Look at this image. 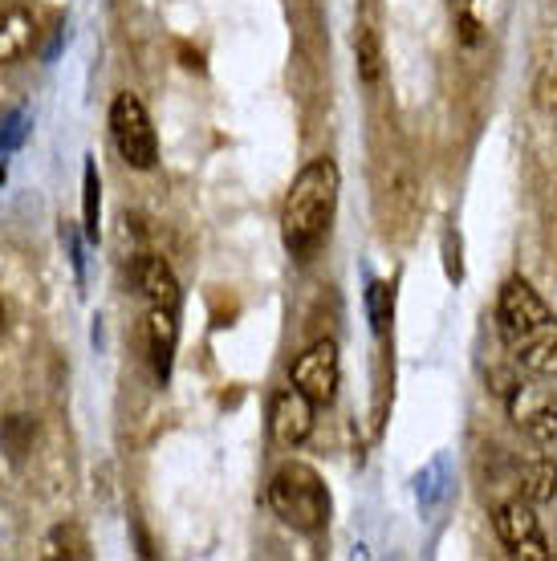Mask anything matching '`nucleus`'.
Instances as JSON below:
<instances>
[{
  "label": "nucleus",
  "instance_id": "obj_13",
  "mask_svg": "<svg viewBox=\"0 0 557 561\" xmlns=\"http://www.w3.org/2000/svg\"><path fill=\"white\" fill-rule=\"evenodd\" d=\"M82 228L90 240L102 237V180H98L94 159H86V175H82Z\"/></svg>",
  "mask_w": 557,
  "mask_h": 561
},
{
  "label": "nucleus",
  "instance_id": "obj_7",
  "mask_svg": "<svg viewBox=\"0 0 557 561\" xmlns=\"http://www.w3.org/2000/svg\"><path fill=\"white\" fill-rule=\"evenodd\" d=\"M314 420H318V403L302 394L297 387L273 394V408H269V432L281 448H297L314 435Z\"/></svg>",
  "mask_w": 557,
  "mask_h": 561
},
{
  "label": "nucleus",
  "instance_id": "obj_8",
  "mask_svg": "<svg viewBox=\"0 0 557 561\" xmlns=\"http://www.w3.org/2000/svg\"><path fill=\"white\" fill-rule=\"evenodd\" d=\"M135 285H139V294L151 301V306H163V309H180V280L171 273V265L163 256L155 253H143L135 261Z\"/></svg>",
  "mask_w": 557,
  "mask_h": 561
},
{
  "label": "nucleus",
  "instance_id": "obj_4",
  "mask_svg": "<svg viewBox=\"0 0 557 561\" xmlns=\"http://www.w3.org/2000/svg\"><path fill=\"white\" fill-rule=\"evenodd\" d=\"M111 139L126 163L135 171H151L159 159V139H155L151 114L139 102V94L123 90L111 106Z\"/></svg>",
  "mask_w": 557,
  "mask_h": 561
},
{
  "label": "nucleus",
  "instance_id": "obj_2",
  "mask_svg": "<svg viewBox=\"0 0 557 561\" xmlns=\"http://www.w3.org/2000/svg\"><path fill=\"white\" fill-rule=\"evenodd\" d=\"M338 187H342V175H338V163L330 154H321L297 171L289 196L281 204V240L293 256L306 261L321 249V240L330 237L338 211Z\"/></svg>",
  "mask_w": 557,
  "mask_h": 561
},
{
  "label": "nucleus",
  "instance_id": "obj_10",
  "mask_svg": "<svg viewBox=\"0 0 557 561\" xmlns=\"http://www.w3.org/2000/svg\"><path fill=\"white\" fill-rule=\"evenodd\" d=\"M492 525H497V537H501L509 549H516L521 541H530V537L542 534V529H537V517H533V505L525 501V496L497 505V517H492Z\"/></svg>",
  "mask_w": 557,
  "mask_h": 561
},
{
  "label": "nucleus",
  "instance_id": "obj_19",
  "mask_svg": "<svg viewBox=\"0 0 557 561\" xmlns=\"http://www.w3.org/2000/svg\"><path fill=\"white\" fill-rule=\"evenodd\" d=\"M0 334H4V301H0Z\"/></svg>",
  "mask_w": 557,
  "mask_h": 561
},
{
  "label": "nucleus",
  "instance_id": "obj_1",
  "mask_svg": "<svg viewBox=\"0 0 557 561\" xmlns=\"http://www.w3.org/2000/svg\"><path fill=\"white\" fill-rule=\"evenodd\" d=\"M497 322H501V337H504V346L513 351L516 366L530 370L533 379H554L557 375V318L525 277L504 280L501 301H497Z\"/></svg>",
  "mask_w": 557,
  "mask_h": 561
},
{
  "label": "nucleus",
  "instance_id": "obj_3",
  "mask_svg": "<svg viewBox=\"0 0 557 561\" xmlns=\"http://www.w3.org/2000/svg\"><path fill=\"white\" fill-rule=\"evenodd\" d=\"M269 508L297 534L326 529V520H330V492H326V480L318 477V468H309L302 460L281 463L273 480H269Z\"/></svg>",
  "mask_w": 557,
  "mask_h": 561
},
{
  "label": "nucleus",
  "instance_id": "obj_11",
  "mask_svg": "<svg viewBox=\"0 0 557 561\" xmlns=\"http://www.w3.org/2000/svg\"><path fill=\"white\" fill-rule=\"evenodd\" d=\"M33 49V16L0 0V61H16Z\"/></svg>",
  "mask_w": 557,
  "mask_h": 561
},
{
  "label": "nucleus",
  "instance_id": "obj_6",
  "mask_svg": "<svg viewBox=\"0 0 557 561\" xmlns=\"http://www.w3.org/2000/svg\"><path fill=\"white\" fill-rule=\"evenodd\" d=\"M509 403V420L525 435H533L537 444L557 439V394L542 382H513V391L504 394Z\"/></svg>",
  "mask_w": 557,
  "mask_h": 561
},
{
  "label": "nucleus",
  "instance_id": "obj_17",
  "mask_svg": "<svg viewBox=\"0 0 557 561\" xmlns=\"http://www.w3.org/2000/svg\"><path fill=\"white\" fill-rule=\"evenodd\" d=\"M533 102L542 106L545 114H554L557 118V66L537 73V85H533Z\"/></svg>",
  "mask_w": 557,
  "mask_h": 561
},
{
  "label": "nucleus",
  "instance_id": "obj_5",
  "mask_svg": "<svg viewBox=\"0 0 557 561\" xmlns=\"http://www.w3.org/2000/svg\"><path fill=\"white\" fill-rule=\"evenodd\" d=\"M338 382H342V358H338L334 337H318L306 354H297V363H293V387L302 394H309L318 408L334 403Z\"/></svg>",
  "mask_w": 557,
  "mask_h": 561
},
{
  "label": "nucleus",
  "instance_id": "obj_15",
  "mask_svg": "<svg viewBox=\"0 0 557 561\" xmlns=\"http://www.w3.org/2000/svg\"><path fill=\"white\" fill-rule=\"evenodd\" d=\"M366 313H371V330H375V334H387L390 313H395V289H390L387 280H375V285L366 289Z\"/></svg>",
  "mask_w": 557,
  "mask_h": 561
},
{
  "label": "nucleus",
  "instance_id": "obj_12",
  "mask_svg": "<svg viewBox=\"0 0 557 561\" xmlns=\"http://www.w3.org/2000/svg\"><path fill=\"white\" fill-rule=\"evenodd\" d=\"M557 492V463L549 456H537V460L521 472V496L530 501V505H545V501H554Z\"/></svg>",
  "mask_w": 557,
  "mask_h": 561
},
{
  "label": "nucleus",
  "instance_id": "obj_18",
  "mask_svg": "<svg viewBox=\"0 0 557 561\" xmlns=\"http://www.w3.org/2000/svg\"><path fill=\"white\" fill-rule=\"evenodd\" d=\"M513 558H521V561H549L554 553H549V546H545V537L537 534V537H530V541H521V546L513 549Z\"/></svg>",
  "mask_w": 557,
  "mask_h": 561
},
{
  "label": "nucleus",
  "instance_id": "obj_16",
  "mask_svg": "<svg viewBox=\"0 0 557 561\" xmlns=\"http://www.w3.org/2000/svg\"><path fill=\"white\" fill-rule=\"evenodd\" d=\"M49 558H90V546L78 525H61L49 537Z\"/></svg>",
  "mask_w": 557,
  "mask_h": 561
},
{
  "label": "nucleus",
  "instance_id": "obj_9",
  "mask_svg": "<svg viewBox=\"0 0 557 561\" xmlns=\"http://www.w3.org/2000/svg\"><path fill=\"white\" fill-rule=\"evenodd\" d=\"M147 342H151V363L155 379H171V358H175V342H180V322H175V309L151 306L147 313Z\"/></svg>",
  "mask_w": 557,
  "mask_h": 561
},
{
  "label": "nucleus",
  "instance_id": "obj_14",
  "mask_svg": "<svg viewBox=\"0 0 557 561\" xmlns=\"http://www.w3.org/2000/svg\"><path fill=\"white\" fill-rule=\"evenodd\" d=\"M354 54H359V78H363V85H375L378 73H383V49H378V37L371 25H359V33H354Z\"/></svg>",
  "mask_w": 557,
  "mask_h": 561
}]
</instances>
